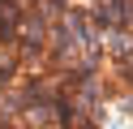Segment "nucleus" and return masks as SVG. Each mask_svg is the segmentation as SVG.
<instances>
[{"instance_id":"nucleus-1","label":"nucleus","mask_w":133,"mask_h":129,"mask_svg":"<svg viewBox=\"0 0 133 129\" xmlns=\"http://www.w3.org/2000/svg\"><path fill=\"white\" fill-rule=\"evenodd\" d=\"M99 52H103L112 65L133 60V30H99Z\"/></svg>"}]
</instances>
